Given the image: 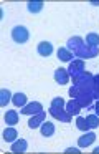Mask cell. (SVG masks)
Returning a JSON list of instances; mask_svg holds the SVG:
<instances>
[{"label":"cell","mask_w":99,"mask_h":154,"mask_svg":"<svg viewBox=\"0 0 99 154\" xmlns=\"http://www.w3.org/2000/svg\"><path fill=\"white\" fill-rule=\"evenodd\" d=\"M12 38H13V42L15 43H26L28 42V38H30V32L26 30L25 27H15L12 30Z\"/></svg>","instance_id":"7a4b0ae2"},{"label":"cell","mask_w":99,"mask_h":154,"mask_svg":"<svg viewBox=\"0 0 99 154\" xmlns=\"http://www.w3.org/2000/svg\"><path fill=\"white\" fill-rule=\"evenodd\" d=\"M12 103L15 104L16 108H23L25 104H28V103H26V94H23V93L13 94V96H12Z\"/></svg>","instance_id":"4fadbf2b"},{"label":"cell","mask_w":99,"mask_h":154,"mask_svg":"<svg viewBox=\"0 0 99 154\" xmlns=\"http://www.w3.org/2000/svg\"><path fill=\"white\" fill-rule=\"evenodd\" d=\"M68 73L73 76V80H76L78 76H81V75L84 73V63H82L81 60L73 61V63L69 65V71H68Z\"/></svg>","instance_id":"3957f363"},{"label":"cell","mask_w":99,"mask_h":154,"mask_svg":"<svg viewBox=\"0 0 99 154\" xmlns=\"http://www.w3.org/2000/svg\"><path fill=\"white\" fill-rule=\"evenodd\" d=\"M68 48L69 51H73V55H78V57L82 58H94L98 55V47H89L86 45V42H82V38L74 37V38H69L68 42Z\"/></svg>","instance_id":"6da1fadb"},{"label":"cell","mask_w":99,"mask_h":154,"mask_svg":"<svg viewBox=\"0 0 99 154\" xmlns=\"http://www.w3.org/2000/svg\"><path fill=\"white\" fill-rule=\"evenodd\" d=\"M56 55H58V60H61V61H71L73 60V51H69L66 47L59 48Z\"/></svg>","instance_id":"2e32d148"},{"label":"cell","mask_w":99,"mask_h":154,"mask_svg":"<svg viewBox=\"0 0 99 154\" xmlns=\"http://www.w3.org/2000/svg\"><path fill=\"white\" fill-rule=\"evenodd\" d=\"M3 139L7 141V143H13V141H16V136H18V133H16L15 128H7L5 131H3Z\"/></svg>","instance_id":"5bb4252c"},{"label":"cell","mask_w":99,"mask_h":154,"mask_svg":"<svg viewBox=\"0 0 99 154\" xmlns=\"http://www.w3.org/2000/svg\"><path fill=\"white\" fill-rule=\"evenodd\" d=\"M43 111V106L41 103H38V101H33V103H28L25 104V106L22 108V113L23 114H30V116H33V114H38Z\"/></svg>","instance_id":"5b68a950"},{"label":"cell","mask_w":99,"mask_h":154,"mask_svg":"<svg viewBox=\"0 0 99 154\" xmlns=\"http://www.w3.org/2000/svg\"><path fill=\"white\" fill-rule=\"evenodd\" d=\"M45 118H46L45 111H41V113H38V114H33V116L28 119V126L32 128V129H35V128L40 126V124L45 123Z\"/></svg>","instance_id":"8992f818"},{"label":"cell","mask_w":99,"mask_h":154,"mask_svg":"<svg viewBox=\"0 0 99 154\" xmlns=\"http://www.w3.org/2000/svg\"><path fill=\"white\" fill-rule=\"evenodd\" d=\"M86 121H88V124H89L91 129L99 128V116L98 114H89V116H86Z\"/></svg>","instance_id":"ac0fdd59"},{"label":"cell","mask_w":99,"mask_h":154,"mask_svg":"<svg viewBox=\"0 0 99 154\" xmlns=\"http://www.w3.org/2000/svg\"><path fill=\"white\" fill-rule=\"evenodd\" d=\"M92 91H94V96L99 98V76L94 78V85H92Z\"/></svg>","instance_id":"7402d4cb"},{"label":"cell","mask_w":99,"mask_h":154,"mask_svg":"<svg viewBox=\"0 0 99 154\" xmlns=\"http://www.w3.org/2000/svg\"><path fill=\"white\" fill-rule=\"evenodd\" d=\"M81 104H79L78 100H74V98H71V101H69L68 104H66V113L69 114V116H73V114H79V111H81Z\"/></svg>","instance_id":"ba28073f"},{"label":"cell","mask_w":99,"mask_h":154,"mask_svg":"<svg viewBox=\"0 0 99 154\" xmlns=\"http://www.w3.org/2000/svg\"><path fill=\"white\" fill-rule=\"evenodd\" d=\"M86 45H89V47H98L99 45V35L98 33H89L88 37H86Z\"/></svg>","instance_id":"ffe728a7"},{"label":"cell","mask_w":99,"mask_h":154,"mask_svg":"<svg viewBox=\"0 0 99 154\" xmlns=\"http://www.w3.org/2000/svg\"><path fill=\"white\" fill-rule=\"evenodd\" d=\"M55 80H56V83H59V85H66L69 81V73L64 68H58V70L55 71Z\"/></svg>","instance_id":"30bf717a"},{"label":"cell","mask_w":99,"mask_h":154,"mask_svg":"<svg viewBox=\"0 0 99 154\" xmlns=\"http://www.w3.org/2000/svg\"><path fill=\"white\" fill-rule=\"evenodd\" d=\"M10 100H12V93L8 90H0V106H7Z\"/></svg>","instance_id":"e0dca14e"},{"label":"cell","mask_w":99,"mask_h":154,"mask_svg":"<svg viewBox=\"0 0 99 154\" xmlns=\"http://www.w3.org/2000/svg\"><path fill=\"white\" fill-rule=\"evenodd\" d=\"M94 141H96V134H94V133H86L84 136H81V137L78 139V146L81 147V149H84V147L91 146Z\"/></svg>","instance_id":"52a82bcc"},{"label":"cell","mask_w":99,"mask_h":154,"mask_svg":"<svg viewBox=\"0 0 99 154\" xmlns=\"http://www.w3.org/2000/svg\"><path fill=\"white\" fill-rule=\"evenodd\" d=\"M3 119H5V123L8 124V126H15V124L20 121V118H18V113H16L15 109H10V111H7V113H5Z\"/></svg>","instance_id":"8fae6325"},{"label":"cell","mask_w":99,"mask_h":154,"mask_svg":"<svg viewBox=\"0 0 99 154\" xmlns=\"http://www.w3.org/2000/svg\"><path fill=\"white\" fill-rule=\"evenodd\" d=\"M28 10L32 12V14H38V12H41L43 10V2H30Z\"/></svg>","instance_id":"44dd1931"},{"label":"cell","mask_w":99,"mask_h":154,"mask_svg":"<svg viewBox=\"0 0 99 154\" xmlns=\"http://www.w3.org/2000/svg\"><path fill=\"white\" fill-rule=\"evenodd\" d=\"M76 128H78L79 131H88V129H91V128H89V124H88V121H86V118H82V116L76 118Z\"/></svg>","instance_id":"d6986e66"},{"label":"cell","mask_w":99,"mask_h":154,"mask_svg":"<svg viewBox=\"0 0 99 154\" xmlns=\"http://www.w3.org/2000/svg\"><path fill=\"white\" fill-rule=\"evenodd\" d=\"M50 114H53L56 119L63 121V123H69V119H71L69 114L63 111V106H53V104H51V108H50Z\"/></svg>","instance_id":"277c9868"},{"label":"cell","mask_w":99,"mask_h":154,"mask_svg":"<svg viewBox=\"0 0 99 154\" xmlns=\"http://www.w3.org/2000/svg\"><path fill=\"white\" fill-rule=\"evenodd\" d=\"M96 114L99 116V100H98V103H96Z\"/></svg>","instance_id":"cb8c5ba5"},{"label":"cell","mask_w":99,"mask_h":154,"mask_svg":"<svg viewBox=\"0 0 99 154\" xmlns=\"http://www.w3.org/2000/svg\"><path fill=\"white\" fill-rule=\"evenodd\" d=\"M53 134H55V124L50 123V121L43 123V124H41V136L50 137V136H53Z\"/></svg>","instance_id":"9a60e30c"},{"label":"cell","mask_w":99,"mask_h":154,"mask_svg":"<svg viewBox=\"0 0 99 154\" xmlns=\"http://www.w3.org/2000/svg\"><path fill=\"white\" fill-rule=\"evenodd\" d=\"M51 104H53V106H64V100H63L61 96H59V98H55V100L51 101Z\"/></svg>","instance_id":"603a6c76"},{"label":"cell","mask_w":99,"mask_h":154,"mask_svg":"<svg viewBox=\"0 0 99 154\" xmlns=\"http://www.w3.org/2000/svg\"><path fill=\"white\" fill-rule=\"evenodd\" d=\"M36 51H38L41 57H50V55L53 53V45L50 43V42H41V43H38V47H36Z\"/></svg>","instance_id":"9c48e42d"},{"label":"cell","mask_w":99,"mask_h":154,"mask_svg":"<svg viewBox=\"0 0 99 154\" xmlns=\"http://www.w3.org/2000/svg\"><path fill=\"white\" fill-rule=\"evenodd\" d=\"M26 147H28L26 139H16V141H13V144H12V151H13V152H25Z\"/></svg>","instance_id":"7c38bea8"}]
</instances>
